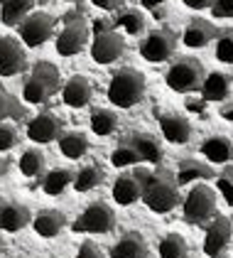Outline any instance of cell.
Returning a JSON list of instances; mask_svg holds the SVG:
<instances>
[{
  "instance_id": "6da1fadb",
  "label": "cell",
  "mask_w": 233,
  "mask_h": 258,
  "mask_svg": "<svg viewBox=\"0 0 233 258\" xmlns=\"http://www.w3.org/2000/svg\"><path fill=\"white\" fill-rule=\"evenodd\" d=\"M142 204L155 214H170L179 204V187L175 182V175L165 167L145 170L142 175Z\"/></svg>"
},
{
  "instance_id": "7a4b0ae2",
  "label": "cell",
  "mask_w": 233,
  "mask_h": 258,
  "mask_svg": "<svg viewBox=\"0 0 233 258\" xmlns=\"http://www.w3.org/2000/svg\"><path fill=\"white\" fill-rule=\"evenodd\" d=\"M106 96L111 101V106H116L120 111L135 108L145 99V74L133 67H123V69L113 72Z\"/></svg>"
},
{
  "instance_id": "3957f363",
  "label": "cell",
  "mask_w": 233,
  "mask_h": 258,
  "mask_svg": "<svg viewBox=\"0 0 233 258\" xmlns=\"http://www.w3.org/2000/svg\"><path fill=\"white\" fill-rule=\"evenodd\" d=\"M59 84H61V77L52 61H35L22 84V99L25 103L42 106L59 91Z\"/></svg>"
},
{
  "instance_id": "277c9868",
  "label": "cell",
  "mask_w": 233,
  "mask_h": 258,
  "mask_svg": "<svg viewBox=\"0 0 233 258\" xmlns=\"http://www.w3.org/2000/svg\"><path fill=\"white\" fill-rule=\"evenodd\" d=\"M182 217L184 221L201 226L216 217V189L206 182H194L187 197L182 199Z\"/></svg>"
},
{
  "instance_id": "5b68a950",
  "label": "cell",
  "mask_w": 233,
  "mask_h": 258,
  "mask_svg": "<svg viewBox=\"0 0 233 258\" xmlns=\"http://www.w3.org/2000/svg\"><path fill=\"white\" fill-rule=\"evenodd\" d=\"M89 40H91V32L84 15H79V10H71L69 15H64V25H61V32H57L54 47L61 57H74L89 44Z\"/></svg>"
},
{
  "instance_id": "8992f818",
  "label": "cell",
  "mask_w": 233,
  "mask_h": 258,
  "mask_svg": "<svg viewBox=\"0 0 233 258\" xmlns=\"http://www.w3.org/2000/svg\"><path fill=\"white\" fill-rule=\"evenodd\" d=\"M204 77H206V69L196 57H179L167 69L165 84L177 94H189V91H196L201 86Z\"/></svg>"
},
{
  "instance_id": "52a82bcc",
  "label": "cell",
  "mask_w": 233,
  "mask_h": 258,
  "mask_svg": "<svg viewBox=\"0 0 233 258\" xmlns=\"http://www.w3.org/2000/svg\"><path fill=\"white\" fill-rule=\"evenodd\" d=\"M113 229H116V212L103 199L91 202L71 224L74 234H111Z\"/></svg>"
},
{
  "instance_id": "ba28073f",
  "label": "cell",
  "mask_w": 233,
  "mask_h": 258,
  "mask_svg": "<svg viewBox=\"0 0 233 258\" xmlns=\"http://www.w3.org/2000/svg\"><path fill=\"white\" fill-rule=\"evenodd\" d=\"M177 44H179V37L175 30H170V27L150 30L140 42V57L150 64H162L175 57Z\"/></svg>"
},
{
  "instance_id": "9c48e42d",
  "label": "cell",
  "mask_w": 233,
  "mask_h": 258,
  "mask_svg": "<svg viewBox=\"0 0 233 258\" xmlns=\"http://www.w3.org/2000/svg\"><path fill=\"white\" fill-rule=\"evenodd\" d=\"M54 27H57V18L49 15V13H30L25 20L18 25V32H20V42L30 49L35 47H42L47 42L52 40L54 35Z\"/></svg>"
},
{
  "instance_id": "30bf717a",
  "label": "cell",
  "mask_w": 233,
  "mask_h": 258,
  "mask_svg": "<svg viewBox=\"0 0 233 258\" xmlns=\"http://www.w3.org/2000/svg\"><path fill=\"white\" fill-rule=\"evenodd\" d=\"M61 133H64V118L54 111H39L35 118L27 120V131H25V136L37 145L54 143Z\"/></svg>"
},
{
  "instance_id": "8fae6325",
  "label": "cell",
  "mask_w": 233,
  "mask_h": 258,
  "mask_svg": "<svg viewBox=\"0 0 233 258\" xmlns=\"http://www.w3.org/2000/svg\"><path fill=\"white\" fill-rule=\"evenodd\" d=\"M91 59L96 64H113L120 59V54L125 52V40L120 37L116 27L106 30V32H94L91 35Z\"/></svg>"
},
{
  "instance_id": "7c38bea8",
  "label": "cell",
  "mask_w": 233,
  "mask_h": 258,
  "mask_svg": "<svg viewBox=\"0 0 233 258\" xmlns=\"http://www.w3.org/2000/svg\"><path fill=\"white\" fill-rule=\"evenodd\" d=\"M231 238H233V221L228 217H223V214H216L209 221V226H206V236H204L201 248H204V253L209 258H214L228 248Z\"/></svg>"
},
{
  "instance_id": "4fadbf2b",
  "label": "cell",
  "mask_w": 233,
  "mask_h": 258,
  "mask_svg": "<svg viewBox=\"0 0 233 258\" xmlns=\"http://www.w3.org/2000/svg\"><path fill=\"white\" fill-rule=\"evenodd\" d=\"M157 123H160V133L162 138L172 145H187L192 140V123L187 116L177 113V111H162V113H155Z\"/></svg>"
},
{
  "instance_id": "5bb4252c",
  "label": "cell",
  "mask_w": 233,
  "mask_h": 258,
  "mask_svg": "<svg viewBox=\"0 0 233 258\" xmlns=\"http://www.w3.org/2000/svg\"><path fill=\"white\" fill-rule=\"evenodd\" d=\"M27 69V54L15 37H0V77L10 79Z\"/></svg>"
},
{
  "instance_id": "9a60e30c",
  "label": "cell",
  "mask_w": 233,
  "mask_h": 258,
  "mask_svg": "<svg viewBox=\"0 0 233 258\" xmlns=\"http://www.w3.org/2000/svg\"><path fill=\"white\" fill-rule=\"evenodd\" d=\"M142 175L145 170H135V172H120L116 179H113V202L120 204V207H133L135 202H140V195H142Z\"/></svg>"
},
{
  "instance_id": "2e32d148",
  "label": "cell",
  "mask_w": 233,
  "mask_h": 258,
  "mask_svg": "<svg viewBox=\"0 0 233 258\" xmlns=\"http://www.w3.org/2000/svg\"><path fill=\"white\" fill-rule=\"evenodd\" d=\"M216 37H218V27L214 22L204 20V18H192L182 32V44L189 49H201V47L211 44Z\"/></svg>"
},
{
  "instance_id": "e0dca14e",
  "label": "cell",
  "mask_w": 233,
  "mask_h": 258,
  "mask_svg": "<svg viewBox=\"0 0 233 258\" xmlns=\"http://www.w3.org/2000/svg\"><path fill=\"white\" fill-rule=\"evenodd\" d=\"M32 231L39 238H57L64 229H66V214L61 209H39L37 214H32Z\"/></svg>"
},
{
  "instance_id": "ac0fdd59",
  "label": "cell",
  "mask_w": 233,
  "mask_h": 258,
  "mask_svg": "<svg viewBox=\"0 0 233 258\" xmlns=\"http://www.w3.org/2000/svg\"><path fill=\"white\" fill-rule=\"evenodd\" d=\"M32 221V209L20 202H3L0 207V231L5 234H18L27 229Z\"/></svg>"
},
{
  "instance_id": "d6986e66",
  "label": "cell",
  "mask_w": 233,
  "mask_h": 258,
  "mask_svg": "<svg viewBox=\"0 0 233 258\" xmlns=\"http://www.w3.org/2000/svg\"><path fill=\"white\" fill-rule=\"evenodd\" d=\"M111 258H150V246L140 231H125L120 234L116 243L108 248Z\"/></svg>"
},
{
  "instance_id": "ffe728a7",
  "label": "cell",
  "mask_w": 233,
  "mask_h": 258,
  "mask_svg": "<svg viewBox=\"0 0 233 258\" xmlns=\"http://www.w3.org/2000/svg\"><path fill=\"white\" fill-rule=\"evenodd\" d=\"M231 86H233V77L226 72H209L201 86H199V94L206 103H218V101H226L231 96Z\"/></svg>"
},
{
  "instance_id": "44dd1931",
  "label": "cell",
  "mask_w": 233,
  "mask_h": 258,
  "mask_svg": "<svg viewBox=\"0 0 233 258\" xmlns=\"http://www.w3.org/2000/svg\"><path fill=\"white\" fill-rule=\"evenodd\" d=\"M91 99H94V86L81 74H74L61 89V101L69 108H86L91 103Z\"/></svg>"
},
{
  "instance_id": "7402d4cb",
  "label": "cell",
  "mask_w": 233,
  "mask_h": 258,
  "mask_svg": "<svg viewBox=\"0 0 233 258\" xmlns=\"http://www.w3.org/2000/svg\"><path fill=\"white\" fill-rule=\"evenodd\" d=\"M172 175H175L177 187H184V184L214 179L216 170H211L209 165H204V162H199V160H179V162H177V170Z\"/></svg>"
},
{
  "instance_id": "603a6c76",
  "label": "cell",
  "mask_w": 233,
  "mask_h": 258,
  "mask_svg": "<svg viewBox=\"0 0 233 258\" xmlns=\"http://www.w3.org/2000/svg\"><path fill=\"white\" fill-rule=\"evenodd\" d=\"M201 155L211 165H228L233 162V140L226 136H209L201 143Z\"/></svg>"
},
{
  "instance_id": "cb8c5ba5",
  "label": "cell",
  "mask_w": 233,
  "mask_h": 258,
  "mask_svg": "<svg viewBox=\"0 0 233 258\" xmlns=\"http://www.w3.org/2000/svg\"><path fill=\"white\" fill-rule=\"evenodd\" d=\"M128 143L137 150V155L142 162H150V165H160L165 158V150H162V143L157 136L152 133H133Z\"/></svg>"
},
{
  "instance_id": "d4e9b609",
  "label": "cell",
  "mask_w": 233,
  "mask_h": 258,
  "mask_svg": "<svg viewBox=\"0 0 233 258\" xmlns=\"http://www.w3.org/2000/svg\"><path fill=\"white\" fill-rule=\"evenodd\" d=\"M89 128L96 133L98 138H111L120 128V116L111 108H94L89 116Z\"/></svg>"
},
{
  "instance_id": "484cf974",
  "label": "cell",
  "mask_w": 233,
  "mask_h": 258,
  "mask_svg": "<svg viewBox=\"0 0 233 258\" xmlns=\"http://www.w3.org/2000/svg\"><path fill=\"white\" fill-rule=\"evenodd\" d=\"M71 182H74V170H69V167H54V170L44 172V177H42V192L47 197H59V195H64L71 187Z\"/></svg>"
},
{
  "instance_id": "4316f807",
  "label": "cell",
  "mask_w": 233,
  "mask_h": 258,
  "mask_svg": "<svg viewBox=\"0 0 233 258\" xmlns=\"http://www.w3.org/2000/svg\"><path fill=\"white\" fill-rule=\"evenodd\" d=\"M57 145H59V153L69 160H81L89 153V138L81 131H66V133H61Z\"/></svg>"
},
{
  "instance_id": "83f0119b",
  "label": "cell",
  "mask_w": 233,
  "mask_h": 258,
  "mask_svg": "<svg viewBox=\"0 0 233 258\" xmlns=\"http://www.w3.org/2000/svg\"><path fill=\"white\" fill-rule=\"evenodd\" d=\"M35 10V0H0V20L8 27H18Z\"/></svg>"
},
{
  "instance_id": "f1b7e54d",
  "label": "cell",
  "mask_w": 233,
  "mask_h": 258,
  "mask_svg": "<svg viewBox=\"0 0 233 258\" xmlns=\"http://www.w3.org/2000/svg\"><path fill=\"white\" fill-rule=\"evenodd\" d=\"M18 167L20 175L27 179H35L44 175V167H47V158L39 148H25L22 155L18 158Z\"/></svg>"
},
{
  "instance_id": "f546056e",
  "label": "cell",
  "mask_w": 233,
  "mask_h": 258,
  "mask_svg": "<svg viewBox=\"0 0 233 258\" xmlns=\"http://www.w3.org/2000/svg\"><path fill=\"white\" fill-rule=\"evenodd\" d=\"M113 27L118 32H125L130 37H137L140 32H145V15L137 8H120L116 13Z\"/></svg>"
},
{
  "instance_id": "4dcf8cb0",
  "label": "cell",
  "mask_w": 233,
  "mask_h": 258,
  "mask_svg": "<svg viewBox=\"0 0 233 258\" xmlns=\"http://www.w3.org/2000/svg\"><path fill=\"white\" fill-rule=\"evenodd\" d=\"M106 182V172H103V167H98V165H86V167H81L74 172V182H71V187L76 189L79 195H86V192H91V189H96Z\"/></svg>"
},
{
  "instance_id": "1f68e13d",
  "label": "cell",
  "mask_w": 233,
  "mask_h": 258,
  "mask_svg": "<svg viewBox=\"0 0 233 258\" xmlns=\"http://www.w3.org/2000/svg\"><path fill=\"white\" fill-rule=\"evenodd\" d=\"M157 253H160V258H187L189 256V246H187L184 236H179V234L172 231V234L160 238Z\"/></svg>"
},
{
  "instance_id": "d6a6232c",
  "label": "cell",
  "mask_w": 233,
  "mask_h": 258,
  "mask_svg": "<svg viewBox=\"0 0 233 258\" xmlns=\"http://www.w3.org/2000/svg\"><path fill=\"white\" fill-rule=\"evenodd\" d=\"M111 165L118 167V170H125V167H135V165H142V160L137 155V150L125 140V143H118L116 148L111 150Z\"/></svg>"
},
{
  "instance_id": "836d02e7",
  "label": "cell",
  "mask_w": 233,
  "mask_h": 258,
  "mask_svg": "<svg viewBox=\"0 0 233 258\" xmlns=\"http://www.w3.org/2000/svg\"><path fill=\"white\" fill-rule=\"evenodd\" d=\"M214 44V57L221 64H233V27L228 30H218V37Z\"/></svg>"
},
{
  "instance_id": "e575fe53",
  "label": "cell",
  "mask_w": 233,
  "mask_h": 258,
  "mask_svg": "<svg viewBox=\"0 0 233 258\" xmlns=\"http://www.w3.org/2000/svg\"><path fill=\"white\" fill-rule=\"evenodd\" d=\"M22 116V108H20V101L0 84V123L8 118H20Z\"/></svg>"
},
{
  "instance_id": "d590c367",
  "label": "cell",
  "mask_w": 233,
  "mask_h": 258,
  "mask_svg": "<svg viewBox=\"0 0 233 258\" xmlns=\"http://www.w3.org/2000/svg\"><path fill=\"white\" fill-rule=\"evenodd\" d=\"M216 189L223 197V202L233 207V165H226L221 172H216Z\"/></svg>"
},
{
  "instance_id": "8d00e7d4",
  "label": "cell",
  "mask_w": 233,
  "mask_h": 258,
  "mask_svg": "<svg viewBox=\"0 0 233 258\" xmlns=\"http://www.w3.org/2000/svg\"><path fill=\"white\" fill-rule=\"evenodd\" d=\"M18 143H20V131L13 123L3 120L0 123V155H5L8 150H13Z\"/></svg>"
},
{
  "instance_id": "74e56055",
  "label": "cell",
  "mask_w": 233,
  "mask_h": 258,
  "mask_svg": "<svg viewBox=\"0 0 233 258\" xmlns=\"http://www.w3.org/2000/svg\"><path fill=\"white\" fill-rule=\"evenodd\" d=\"M209 10L218 20H233V0H214Z\"/></svg>"
},
{
  "instance_id": "f35d334b",
  "label": "cell",
  "mask_w": 233,
  "mask_h": 258,
  "mask_svg": "<svg viewBox=\"0 0 233 258\" xmlns=\"http://www.w3.org/2000/svg\"><path fill=\"white\" fill-rule=\"evenodd\" d=\"M74 258H106V253L101 251V246H98L96 241L86 238V241H81V246H79V251Z\"/></svg>"
},
{
  "instance_id": "ab89813d",
  "label": "cell",
  "mask_w": 233,
  "mask_h": 258,
  "mask_svg": "<svg viewBox=\"0 0 233 258\" xmlns=\"http://www.w3.org/2000/svg\"><path fill=\"white\" fill-rule=\"evenodd\" d=\"M91 5L98 10H106V13H118L125 5V0H91Z\"/></svg>"
},
{
  "instance_id": "60d3db41",
  "label": "cell",
  "mask_w": 233,
  "mask_h": 258,
  "mask_svg": "<svg viewBox=\"0 0 233 258\" xmlns=\"http://www.w3.org/2000/svg\"><path fill=\"white\" fill-rule=\"evenodd\" d=\"M182 3H184L187 8H192V10H209L214 0H182Z\"/></svg>"
},
{
  "instance_id": "b9f144b4",
  "label": "cell",
  "mask_w": 233,
  "mask_h": 258,
  "mask_svg": "<svg viewBox=\"0 0 233 258\" xmlns=\"http://www.w3.org/2000/svg\"><path fill=\"white\" fill-rule=\"evenodd\" d=\"M10 167H13V158L5 153V155H0V177H5L8 172H10Z\"/></svg>"
},
{
  "instance_id": "7bdbcfd3",
  "label": "cell",
  "mask_w": 233,
  "mask_h": 258,
  "mask_svg": "<svg viewBox=\"0 0 233 258\" xmlns=\"http://www.w3.org/2000/svg\"><path fill=\"white\" fill-rule=\"evenodd\" d=\"M165 3H167V0H140V5H142L145 10H160Z\"/></svg>"
},
{
  "instance_id": "ee69618b",
  "label": "cell",
  "mask_w": 233,
  "mask_h": 258,
  "mask_svg": "<svg viewBox=\"0 0 233 258\" xmlns=\"http://www.w3.org/2000/svg\"><path fill=\"white\" fill-rule=\"evenodd\" d=\"M204 106H206V101H204V99H199V101L189 99V101H187V108H192V113H199V111H204Z\"/></svg>"
},
{
  "instance_id": "f6af8a7d",
  "label": "cell",
  "mask_w": 233,
  "mask_h": 258,
  "mask_svg": "<svg viewBox=\"0 0 233 258\" xmlns=\"http://www.w3.org/2000/svg\"><path fill=\"white\" fill-rule=\"evenodd\" d=\"M221 118L233 123V106H226V108H221Z\"/></svg>"
},
{
  "instance_id": "bcb514c9",
  "label": "cell",
  "mask_w": 233,
  "mask_h": 258,
  "mask_svg": "<svg viewBox=\"0 0 233 258\" xmlns=\"http://www.w3.org/2000/svg\"><path fill=\"white\" fill-rule=\"evenodd\" d=\"M3 251H5V238H3V234H0V256H3Z\"/></svg>"
},
{
  "instance_id": "7dc6e473",
  "label": "cell",
  "mask_w": 233,
  "mask_h": 258,
  "mask_svg": "<svg viewBox=\"0 0 233 258\" xmlns=\"http://www.w3.org/2000/svg\"><path fill=\"white\" fill-rule=\"evenodd\" d=\"M49 0H35V5H47Z\"/></svg>"
},
{
  "instance_id": "c3c4849f",
  "label": "cell",
  "mask_w": 233,
  "mask_h": 258,
  "mask_svg": "<svg viewBox=\"0 0 233 258\" xmlns=\"http://www.w3.org/2000/svg\"><path fill=\"white\" fill-rule=\"evenodd\" d=\"M214 258H228V256H226V251H223V253H218V256H214Z\"/></svg>"
},
{
  "instance_id": "681fc988",
  "label": "cell",
  "mask_w": 233,
  "mask_h": 258,
  "mask_svg": "<svg viewBox=\"0 0 233 258\" xmlns=\"http://www.w3.org/2000/svg\"><path fill=\"white\" fill-rule=\"evenodd\" d=\"M64 3H79V0H64Z\"/></svg>"
},
{
  "instance_id": "f907efd6",
  "label": "cell",
  "mask_w": 233,
  "mask_h": 258,
  "mask_svg": "<svg viewBox=\"0 0 233 258\" xmlns=\"http://www.w3.org/2000/svg\"><path fill=\"white\" fill-rule=\"evenodd\" d=\"M15 258H27V256H15Z\"/></svg>"
},
{
  "instance_id": "816d5d0a",
  "label": "cell",
  "mask_w": 233,
  "mask_h": 258,
  "mask_svg": "<svg viewBox=\"0 0 233 258\" xmlns=\"http://www.w3.org/2000/svg\"><path fill=\"white\" fill-rule=\"evenodd\" d=\"M0 207H3V197H0Z\"/></svg>"
}]
</instances>
